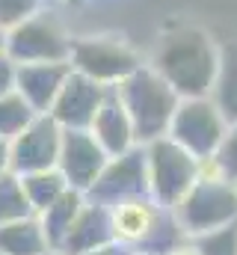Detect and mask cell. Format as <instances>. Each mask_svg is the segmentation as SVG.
Here are the masks:
<instances>
[{"instance_id":"cell-1","label":"cell","mask_w":237,"mask_h":255,"mask_svg":"<svg viewBox=\"0 0 237 255\" xmlns=\"http://www.w3.org/2000/svg\"><path fill=\"white\" fill-rule=\"evenodd\" d=\"M151 68L175 89L181 98H205L214 92L220 71V48L196 27H181L157 42Z\"/></svg>"},{"instance_id":"cell-2","label":"cell","mask_w":237,"mask_h":255,"mask_svg":"<svg viewBox=\"0 0 237 255\" xmlns=\"http://www.w3.org/2000/svg\"><path fill=\"white\" fill-rule=\"evenodd\" d=\"M116 92L130 116L133 136L139 145L169 133V122L175 116L181 95L151 65L148 68L139 65L133 74H127L121 83H116Z\"/></svg>"},{"instance_id":"cell-3","label":"cell","mask_w":237,"mask_h":255,"mask_svg":"<svg viewBox=\"0 0 237 255\" xmlns=\"http://www.w3.org/2000/svg\"><path fill=\"white\" fill-rule=\"evenodd\" d=\"M145 163L151 202L160 208H175L202 175V160L193 157L184 145H178L172 136L145 142Z\"/></svg>"},{"instance_id":"cell-4","label":"cell","mask_w":237,"mask_h":255,"mask_svg":"<svg viewBox=\"0 0 237 255\" xmlns=\"http://www.w3.org/2000/svg\"><path fill=\"white\" fill-rule=\"evenodd\" d=\"M172 211L187 238L232 226L237 223V184L220 175H199V181Z\"/></svg>"},{"instance_id":"cell-5","label":"cell","mask_w":237,"mask_h":255,"mask_svg":"<svg viewBox=\"0 0 237 255\" xmlns=\"http://www.w3.org/2000/svg\"><path fill=\"white\" fill-rule=\"evenodd\" d=\"M229 133V122L220 113V107L214 104L211 95L205 98H181L178 110L169 122V133L178 145H184L193 157L199 160H211L217 154V148L223 145Z\"/></svg>"},{"instance_id":"cell-6","label":"cell","mask_w":237,"mask_h":255,"mask_svg":"<svg viewBox=\"0 0 237 255\" xmlns=\"http://www.w3.org/2000/svg\"><path fill=\"white\" fill-rule=\"evenodd\" d=\"M6 57L15 65L21 63H68L71 39L59 27L57 18L33 12L6 33Z\"/></svg>"},{"instance_id":"cell-7","label":"cell","mask_w":237,"mask_h":255,"mask_svg":"<svg viewBox=\"0 0 237 255\" xmlns=\"http://www.w3.org/2000/svg\"><path fill=\"white\" fill-rule=\"evenodd\" d=\"M89 202L118 208L127 202H145L151 199L148 187V163H145V145H133L130 151L110 157L98 181L86 190Z\"/></svg>"},{"instance_id":"cell-8","label":"cell","mask_w":237,"mask_h":255,"mask_svg":"<svg viewBox=\"0 0 237 255\" xmlns=\"http://www.w3.org/2000/svg\"><path fill=\"white\" fill-rule=\"evenodd\" d=\"M62 128L51 113H36V119L15 139H9V169L15 175H30L42 169H54L59 160Z\"/></svg>"},{"instance_id":"cell-9","label":"cell","mask_w":237,"mask_h":255,"mask_svg":"<svg viewBox=\"0 0 237 255\" xmlns=\"http://www.w3.org/2000/svg\"><path fill=\"white\" fill-rule=\"evenodd\" d=\"M68 63L74 71L104 83V86H116L127 74H133L139 68V57L121 45V42H110V39H77L71 42V57Z\"/></svg>"},{"instance_id":"cell-10","label":"cell","mask_w":237,"mask_h":255,"mask_svg":"<svg viewBox=\"0 0 237 255\" xmlns=\"http://www.w3.org/2000/svg\"><path fill=\"white\" fill-rule=\"evenodd\" d=\"M107 160H110V154L104 151V145L95 139V133L89 128H62L57 169L62 172V178L68 181L71 190L86 193L104 172Z\"/></svg>"},{"instance_id":"cell-11","label":"cell","mask_w":237,"mask_h":255,"mask_svg":"<svg viewBox=\"0 0 237 255\" xmlns=\"http://www.w3.org/2000/svg\"><path fill=\"white\" fill-rule=\"evenodd\" d=\"M107 89L110 86H104V83H98V80L71 68V74L65 77L57 101L51 107V116L57 119L59 128H92L95 113L104 104Z\"/></svg>"},{"instance_id":"cell-12","label":"cell","mask_w":237,"mask_h":255,"mask_svg":"<svg viewBox=\"0 0 237 255\" xmlns=\"http://www.w3.org/2000/svg\"><path fill=\"white\" fill-rule=\"evenodd\" d=\"M113 241H118L113 208L86 199V205L80 208L77 220L71 223L65 241L59 244V253L62 255H83V253H92V250H101V247H107Z\"/></svg>"},{"instance_id":"cell-13","label":"cell","mask_w":237,"mask_h":255,"mask_svg":"<svg viewBox=\"0 0 237 255\" xmlns=\"http://www.w3.org/2000/svg\"><path fill=\"white\" fill-rule=\"evenodd\" d=\"M68 74L71 63H21L15 68V92L36 113H51Z\"/></svg>"},{"instance_id":"cell-14","label":"cell","mask_w":237,"mask_h":255,"mask_svg":"<svg viewBox=\"0 0 237 255\" xmlns=\"http://www.w3.org/2000/svg\"><path fill=\"white\" fill-rule=\"evenodd\" d=\"M89 130L95 133V139L104 145V151H107L110 157H118V154L130 151L133 145H139V142H136V136H133L130 116H127V110H124L121 98H118L116 86H110V89H107L104 104H101V110L95 113V122H92Z\"/></svg>"},{"instance_id":"cell-15","label":"cell","mask_w":237,"mask_h":255,"mask_svg":"<svg viewBox=\"0 0 237 255\" xmlns=\"http://www.w3.org/2000/svg\"><path fill=\"white\" fill-rule=\"evenodd\" d=\"M187 241H190V238H187V232L181 229L175 211L157 205V211H154L148 229H145L142 238L133 244V253L136 255H172L175 250H181Z\"/></svg>"},{"instance_id":"cell-16","label":"cell","mask_w":237,"mask_h":255,"mask_svg":"<svg viewBox=\"0 0 237 255\" xmlns=\"http://www.w3.org/2000/svg\"><path fill=\"white\" fill-rule=\"evenodd\" d=\"M51 253L39 214L0 226V255H45Z\"/></svg>"},{"instance_id":"cell-17","label":"cell","mask_w":237,"mask_h":255,"mask_svg":"<svg viewBox=\"0 0 237 255\" xmlns=\"http://www.w3.org/2000/svg\"><path fill=\"white\" fill-rule=\"evenodd\" d=\"M86 205V193L80 190H68L59 196L54 205H48L42 214H39V220H42V229H45V235H48V244H51V250H59V244L65 241V235H68V229H71V223L77 220V214H80V208Z\"/></svg>"},{"instance_id":"cell-18","label":"cell","mask_w":237,"mask_h":255,"mask_svg":"<svg viewBox=\"0 0 237 255\" xmlns=\"http://www.w3.org/2000/svg\"><path fill=\"white\" fill-rule=\"evenodd\" d=\"M211 98L226 116V122L237 125V45L220 48V71H217Z\"/></svg>"},{"instance_id":"cell-19","label":"cell","mask_w":237,"mask_h":255,"mask_svg":"<svg viewBox=\"0 0 237 255\" xmlns=\"http://www.w3.org/2000/svg\"><path fill=\"white\" fill-rule=\"evenodd\" d=\"M21 184H24V193H27V199H30V205H33L36 214H42L48 205H54L59 196L68 190V181L62 178V172H59L57 166L21 175Z\"/></svg>"},{"instance_id":"cell-20","label":"cell","mask_w":237,"mask_h":255,"mask_svg":"<svg viewBox=\"0 0 237 255\" xmlns=\"http://www.w3.org/2000/svg\"><path fill=\"white\" fill-rule=\"evenodd\" d=\"M154 211H157V205H154L151 199H145V202H127V205H118V208H113L116 238L133 247V244L142 238V232L148 229V223H151Z\"/></svg>"},{"instance_id":"cell-21","label":"cell","mask_w":237,"mask_h":255,"mask_svg":"<svg viewBox=\"0 0 237 255\" xmlns=\"http://www.w3.org/2000/svg\"><path fill=\"white\" fill-rule=\"evenodd\" d=\"M33 214L36 211H33V205H30V199L24 193L21 175H15L12 169L0 172V226L33 217Z\"/></svg>"},{"instance_id":"cell-22","label":"cell","mask_w":237,"mask_h":255,"mask_svg":"<svg viewBox=\"0 0 237 255\" xmlns=\"http://www.w3.org/2000/svg\"><path fill=\"white\" fill-rule=\"evenodd\" d=\"M33 119H36V110H33L15 89L0 98V136L15 139Z\"/></svg>"},{"instance_id":"cell-23","label":"cell","mask_w":237,"mask_h":255,"mask_svg":"<svg viewBox=\"0 0 237 255\" xmlns=\"http://www.w3.org/2000/svg\"><path fill=\"white\" fill-rule=\"evenodd\" d=\"M202 175H220L237 184V125H229V133L211 160H202Z\"/></svg>"},{"instance_id":"cell-24","label":"cell","mask_w":237,"mask_h":255,"mask_svg":"<svg viewBox=\"0 0 237 255\" xmlns=\"http://www.w3.org/2000/svg\"><path fill=\"white\" fill-rule=\"evenodd\" d=\"M199 255H237V223L190 238Z\"/></svg>"},{"instance_id":"cell-25","label":"cell","mask_w":237,"mask_h":255,"mask_svg":"<svg viewBox=\"0 0 237 255\" xmlns=\"http://www.w3.org/2000/svg\"><path fill=\"white\" fill-rule=\"evenodd\" d=\"M36 6H39V0H0V27L12 30L15 24L30 18L36 12Z\"/></svg>"},{"instance_id":"cell-26","label":"cell","mask_w":237,"mask_h":255,"mask_svg":"<svg viewBox=\"0 0 237 255\" xmlns=\"http://www.w3.org/2000/svg\"><path fill=\"white\" fill-rule=\"evenodd\" d=\"M15 68H18V65L12 63L6 54H0V98L15 89Z\"/></svg>"},{"instance_id":"cell-27","label":"cell","mask_w":237,"mask_h":255,"mask_svg":"<svg viewBox=\"0 0 237 255\" xmlns=\"http://www.w3.org/2000/svg\"><path fill=\"white\" fill-rule=\"evenodd\" d=\"M83 255H133V247L124 244V241H113L101 250H92V253H83Z\"/></svg>"},{"instance_id":"cell-28","label":"cell","mask_w":237,"mask_h":255,"mask_svg":"<svg viewBox=\"0 0 237 255\" xmlns=\"http://www.w3.org/2000/svg\"><path fill=\"white\" fill-rule=\"evenodd\" d=\"M6 169H9V139L0 136V172H6Z\"/></svg>"},{"instance_id":"cell-29","label":"cell","mask_w":237,"mask_h":255,"mask_svg":"<svg viewBox=\"0 0 237 255\" xmlns=\"http://www.w3.org/2000/svg\"><path fill=\"white\" fill-rule=\"evenodd\" d=\"M172 255H199V250H196V247H193V244L187 241V244H184L181 250H175V253H172Z\"/></svg>"},{"instance_id":"cell-30","label":"cell","mask_w":237,"mask_h":255,"mask_svg":"<svg viewBox=\"0 0 237 255\" xmlns=\"http://www.w3.org/2000/svg\"><path fill=\"white\" fill-rule=\"evenodd\" d=\"M0 54H6V30L0 27Z\"/></svg>"},{"instance_id":"cell-31","label":"cell","mask_w":237,"mask_h":255,"mask_svg":"<svg viewBox=\"0 0 237 255\" xmlns=\"http://www.w3.org/2000/svg\"><path fill=\"white\" fill-rule=\"evenodd\" d=\"M45 255H62V253H59V250H51V253H45Z\"/></svg>"},{"instance_id":"cell-32","label":"cell","mask_w":237,"mask_h":255,"mask_svg":"<svg viewBox=\"0 0 237 255\" xmlns=\"http://www.w3.org/2000/svg\"><path fill=\"white\" fill-rule=\"evenodd\" d=\"M133 255H136V253H133Z\"/></svg>"}]
</instances>
